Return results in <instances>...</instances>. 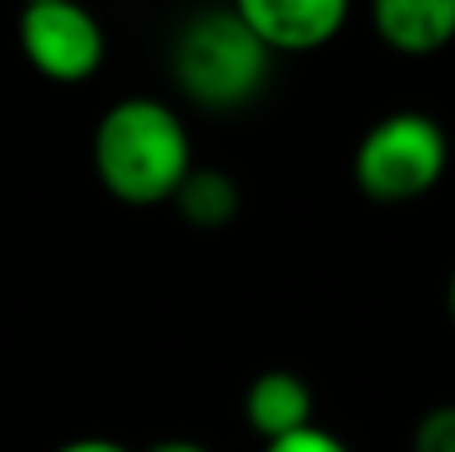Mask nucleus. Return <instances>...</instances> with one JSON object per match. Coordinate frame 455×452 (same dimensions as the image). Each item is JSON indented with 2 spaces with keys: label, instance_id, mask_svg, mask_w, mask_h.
<instances>
[{
  "label": "nucleus",
  "instance_id": "nucleus-1",
  "mask_svg": "<svg viewBox=\"0 0 455 452\" xmlns=\"http://www.w3.org/2000/svg\"><path fill=\"white\" fill-rule=\"evenodd\" d=\"M92 168L104 192L120 205H168L192 173V136L172 104L156 96H124L96 120Z\"/></svg>",
  "mask_w": 455,
  "mask_h": 452
},
{
  "label": "nucleus",
  "instance_id": "nucleus-2",
  "mask_svg": "<svg viewBox=\"0 0 455 452\" xmlns=\"http://www.w3.org/2000/svg\"><path fill=\"white\" fill-rule=\"evenodd\" d=\"M275 52L232 12L204 8L188 16L172 40V80L196 109H248L272 80Z\"/></svg>",
  "mask_w": 455,
  "mask_h": 452
},
{
  "label": "nucleus",
  "instance_id": "nucleus-3",
  "mask_svg": "<svg viewBox=\"0 0 455 452\" xmlns=\"http://www.w3.org/2000/svg\"><path fill=\"white\" fill-rule=\"evenodd\" d=\"M451 160L448 133L416 109L387 112L360 136L352 152V181L376 205H411L435 192Z\"/></svg>",
  "mask_w": 455,
  "mask_h": 452
},
{
  "label": "nucleus",
  "instance_id": "nucleus-4",
  "mask_svg": "<svg viewBox=\"0 0 455 452\" xmlns=\"http://www.w3.org/2000/svg\"><path fill=\"white\" fill-rule=\"evenodd\" d=\"M16 44L52 85H84L108 56L100 20L80 0H28L16 16Z\"/></svg>",
  "mask_w": 455,
  "mask_h": 452
},
{
  "label": "nucleus",
  "instance_id": "nucleus-5",
  "mask_svg": "<svg viewBox=\"0 0 455 452\" xmlns=\"http://www.w3.org/2000/svg\"><path fill=\"white\" fill-rule=\"evenodd\" d=\"M232 12L280 52H315L344 32L352 0H232Z\"/></svg>",
  "mask_w": 455,
  "mask_h": 452
},
{
  "label": "nucleus",
  "instance_id": "nucleus-6",
  "mask_svg": "<svg viewBox=\"0 0 455 452\" xmlns=\"http://www.w3.org/2000/svg\"><path fill=\"white\" fill-rule=\"evenodd\" d=\"M371 28L400 56H435L455 40V0H371Z\"/></svg>",
  "mask_w": 455,
  "mask_h": 452
},
{
  "label": "nucleus",
  "instance_id": "nucleus-7",
  "mask_svg": "<svg viewBox=\"0 0 455 452\" xmlns=\"http://www.w3.org/2000/svg\"><path fill=\"white\" fill-rule=\"evenodd\" d=\"M312 416H315L312 384L299 373H291V368H267L243 392V421L264 445L315 424Z\"/></svg>",
  "mask_w": 455,
  "mask_h": 452
},
{
  "label": "nucleus",
  "instance_id": "nucleus-8",
  "mask_svg": "<svg viewBox=\"0 0 455 452\" xmlns=\"http://www.w3.org/2000/svg\"><path fill=\"white\" fill-rule=\"evenodd\" d=\"M168 205H176L180 221L192 224V229L220 232L240 216L243 192H240V184H235V176H228L224 168H196L192 165V173L180 181V189L172 192Z\"/></svg>",
  "mask_w": 455,
  "mask_h": 452
},
{
  "label": "nucleus",
  "instance_id": "nucleus-9",
  "mask_svg": "<svg viewBox=\"0 0 455 452\" xmlns=\"http://www.w3.org/2000/svg\"><path fill=\"white\" fill-rule=\"evenodd\" d=\"M411 452H455V400L427 408L419 416L411 432Z\"/></svg>",
  "mask_w": 455,
  "mask_h": 452
},
{
  "label": "nucleus",
  "instance_id": "nucleus-10",
  "mask_svg": "<svg viewBox=\"0 0 455 452\" xmlns=\"http://www.w3.org/2000/svg\"><path fill=\"white\" fill-rule=\"evenodd\" d=\"M264 452H352L336 432L320 429V424H307V429L291 432V437H280L272 445H264Z\"/></svg>",
  "mask_w": 455,
  "mask_h": 452
},
{
  "label": "nucleus",
  "instance_id": "nucleus-11",
  "mask_svg": "<svg viewBox=\"0 0 455 452\" xmlns=\"http://www.w3.org/2000/svg\"><path fill=\"white\" fill-rule=\"evenodd\" d=\"M52 452H132V448L120 445V440H108V437H76V440L56 445Z\"/></svg>",
  "mask_w": 455,
  "mask_h": 452
},
{
  "label": "nucleus",
  "instance_id": "nucleus-12",
  "mask_svg": "<svg viewBox=\"0 0 455 452\" xmlns=\"http://www.w3.org/2000/svg\"><path fill=\"white\" fill-rule=\"evenodd\" d=\"M144 452H212V448L200 445V440H188V437H168V440H156V445H148Z\"/></svg>",
  "mask_w": 455,
  "mask_h": 452
},
{
  "label": "nucleus",
  "instance_id": "nucleus-13",
  "mask_svg": "<svg viewBox=\"0 0 455 452\" xmlns=\"http://www.w3.org/2000/svg\"><path fill=\"white\" fill-rule=\"evenodd\" d=\"M448 320L455 328V269H451V280H448Z\"/></svg>",
  "mask_w": 455,
  "mask_h": 452
},
{
  "label": "nucleus",
  "instance_id": "nucleus-14",
  "mask_svg": "<svg viewBox=\"0 0 455 452\" xmlns=\"http://www.w3.org/2000/svg\"><path fill=\"white\" fill-rule=\"evenodd\" d=\"M24 4H28V0H24Z\"/></svg>",
  "mask_w": 455,
  "mask_h": 452
}]
</instances>
